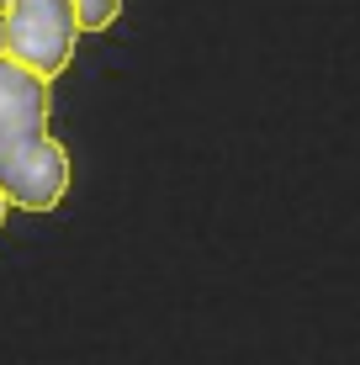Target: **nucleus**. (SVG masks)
Returning a JSON list of instances; mask_svg holds the SVG:
<instances>
[{
	"label": "nucleus",
	"mask_w": 360,
	"mask_h": 365,
	"mask_svg": "<svg viewBox=\"0 0 360 365\" xmlns=\"http://www.w3.org/2000/svg\"><path fill=\"white\" fill-rule=\"evenodd\" d=\"M0 191L21 212H53L69 191V148L48 128V80L0 58Z\"/></svg>",
	"instance_id": "nucleus-1"
},
{
	"label": "nucleus",
	"mask_w": 360,
	"mask_h": 365,
	"mask_svg": "<svg viewBox=\"0 0 360 365\" xmlns=\"http://www.w3.org/2000/svg\"><path fill=\"white\" fill-rule=\"evenodd\" d=\"M80 11L74 0H11L0 21V58L32 69L37 80L53 85L69 69L74 43H80Z\"/></svg>",
	"instance_id": "nucleus-2"
},
{
	"label": "nucleus",
	"mask_w": 360,
	"mask_h": 365,
	"mask_svg": "<svg viewBox=\"0 0 360 365\" xmlns=\"http://www.w3.org/2000/svg\"><path fill=\"white\" fill-rule=\"evenodd\" d=\"M74 11H80V27L85 32H106L111 21L122 16V0H74Z\"/></svg>",
	"instance_id": "nucleus-3"
},
{
	"label": "nucleus",
	"mask_w": 360,
	"mask_h": 365,
	"mask_svg": "<svg viewBox=\"0 0 360 365\" xmlns=\"http://www.w3.org/2000/svg\"><path fill=\"white\" fill-rule=\"evenodd\" d=\"M6 212H11V196L0 191V228H6Z\"/></svg>",
	"instance_id": "nucleus-4"
},
{
	"label": "nucleus",
	"mask_w": 360,
	"mask_h": 365,
	"mask_svg": "<svg viewBox=\"0 0 360 365\" xmlns=\"http://www.w3.org/2000/svg\"><path fill=\"white\" fill-rule=\"evenodd\" d=\"M6 11H11V0H0V16H6Z\"/></svg>",
	"instance_id": "nucleus-5"
}]
</instances>
